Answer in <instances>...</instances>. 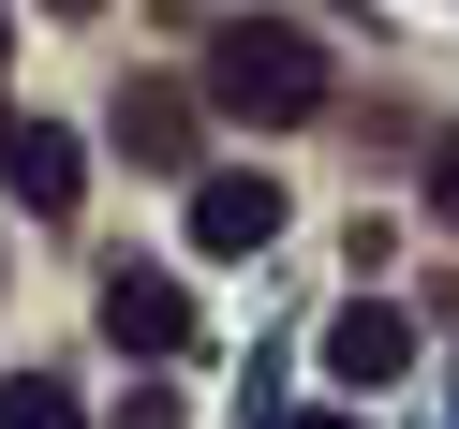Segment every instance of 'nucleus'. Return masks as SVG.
Returning a JSON list of instances; mask_svg holds the SVG:
<instances>
[{
  "instance_id": "9b49d317",
  "label": "nucleus",
  "mask_w": 459,
  "mask_h": 429,
  "mask_svg": "<svg viewBox=\"0 0 459 429\" xmlns=\"http://www.w3.org/2000/svg\"><path fill=\"white\" fill-rule=\"evenodd\" d=\"M45 15H90V0H45Z\"/></svg>"
},
{
  "instance_id": "0eeeda50",
  "label": "nucleus",
  "mask_w": 459,
  "mask_h": 429,
  "mask_svg": "<svg viewBox=\"0 0 459 429\" xmlns=\"http://www.w3.org/2000/svg\"><path fill=\"white\" fill-rule=\"evenodd\" d=\"M0 429H90V415H74L60 370H15V385H0Z\"/></svg>"
},
{
  "instance_id": "f257e3e1",
  "label": "nucleus",
  "mask_w": 459,
  "mask_h": 429,
  "mask_svg": "<svg viewBox=\"0 0 459 429\" xmlns=\"http://www.w3.org/2000/svg\"><path fill=\"white\" fill-rule=\"evenodd\" d=\"M208 104H222L238 133H297V119H326V45H311L297 15H252V30L208 45Z\"/></svg>"
},
{
  "instance_id": "9d476101",
  "label": "nucleus",
  "mask_w": 459,
  "mask_h": 429,
  "mask_svg": "<svg viewBox=\"0 0 459 429\" xmlns=\"http://www.w3.org/2000/svg\"><path fill=\"white\" fill-rule=\"evenodd\" d=\"M281 429H356V415H341V399H311V415H281Z\"/></svg>"
},
{
  "instance_id": "39448f33",
  "label": "nucleus",
  "mask_w": 459,
  "mask_h": 429,
  "mask_svg": "<svg viewBox=\"0 0 459 429\" xmlns=\"http://www.w3.org/2000/svg\"><path fill=\"white\" fill-rule=\"evenodd\" d=\"M326 370H341V385H400V370H415V326H400V311H341Z\"/></svg>"
},
{
  "instance_id": "20e7f679",
  "label": "nucleus",
  "mask_w": 459,
  "mask_h": 429,
  "mask_svg": "<svg viewBox=\"0 0 459 429\" xmlns=\"http://www.w3.org/2000/svg\"><path fill=\"white\" fill-rule=\"evenodd\" d=\"M267 237H281V178H252V163L193 178V252H267Z\"/></svg>"
},
{
  "instance_id": "7ed1b4c3",
  "label": "nucleus",
  "mask_w": 459,
  "mask_h": 429,
  "mask_svg": "<svg viewBox=\"0 0 459 429\" xmlns=\"http://www.w3.org/2000/svg\"><path fill=\"white\" fill-rule=\"evenodd\" d=\"M104 340H119V356H178V340H193V296L163 267H104Z\"/></svg>"
},
{
  "instance_id": "f03ea898",
  "label": "nucleus",
  "mask_w": 459,
  "mask_h": 429,
  "mask_svg": "<svg viewBox=\"0 0 459 429\" xmlns=\"http://www.w3.org/2000/svg\"><path fill=\"white\" fill-rule=\"evenodd\" d=\"M0 178H15L30 222H74V208H90V149H74L60 119H15V133H0Z\"/></svg>"
},
{
  "instance_id": "f8f14e48",
  "label": "nucleus",
  "mask_w": 459,
  "mask_h": 429,
  "mask_svg": "<svg viewBox=\"0 0 459 429\" xmlns=\"http://www.w3.org/2000/svg\"><path fill=\"white\" fill-rule=\"evenodd\" d=\"M0 45H15V0H0Z\"/></svg>"
},
{
  "instance_id": "423d86ee",
  "label": "nucleus",
  "mask_w": 459,
  "mask_h": 429,
  "mask_svg": "<svg viewBox=\"0 0 459 429\" xmlns=\"http://www.w3.org/2000/svg\"><path fill=\"white\" fill-rule=\"evenodd\" d=\"M119 149H134V163H193V90H163V74L119 90Z\"/></svg>"
},
{
  "instance_id": "1a4fd4ad",
  "label": "nucleus",
  "mask_w": 459,
  "mask_h": 429,
  "mask_svg": "<svg viewBox=\"0 0 459 429\" xmlns=\"http://www.w3.org/2000/svg\"><path fill=\"white\" fill-rule=\"evenodd\" d=\"M429 193H445V222H459V133H445V149H429Z\"/></svg>"
},
{
  "instance_id": "6e6552de",
  "label": "nucleus",
  "mask_w": 459,
  "mask_h": 429,
  "mask_svg": "<svg viewBox=\"0 0 459 429\" xmlns=\"http://www.w3.org/2000/svg\"><path fill=\"white\" fill-rule=\"evenodd\" d=\"M119 429H193V415H178V385H134V399H119Z\"/></svg>"
}]
</instances>
